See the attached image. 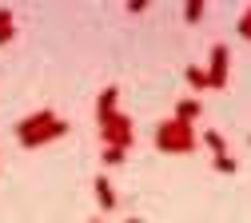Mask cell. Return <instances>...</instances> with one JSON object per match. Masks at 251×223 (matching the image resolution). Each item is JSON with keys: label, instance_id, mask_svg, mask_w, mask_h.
<instances>
[{"label": "cell", "instance_id": "cell-18", "mask_svg": "<svg viewBox=\"0 0 251 223\" xmlns=\"http://www.w3.org/2000/svg\"><path fill=\"white\" fill-rule=\"evenodd\" d=\"M128 223H144V219H136V215H132V219H128Z\"/></svg>", "mask_w": 251, "mask_h": 223}, {"label": "cell", "instance_id": "cell-19", "mask_svg": "<svg viewBox=\"0 0 251 223\" xmlns=\"http://www.w3.org/2000/svg\"><path fill=\"white\" fill-rule=\"evenodd\" d=\"M88 223H96V219H88Z\"/></svg>", "mask_w": 251, "mask_h": 223}, {"label": "cell", "instance_id": "cell-17", "mask_svg": "<svg viewBox=\"0 0 251 223\" xmlns=\"http://www.w3.org/2000/svg\"><path fill=\"white\" fill-rule=\"evenodd\" d=\"M144 8H148V0H132V4H128V12H132V16H140Z\"/></svg>", "mask_w": 251, "mask_h": 223}, {"label": "cell", "instance_id": "cell-7", "mask_svg": "<svg viewBox=\"0 0 251 223\" xmlns=\"http://www.w3.org/2000/svg\"><path fill=\"white\" fill-rule=\"evenodd\" d=\"M92 191H96V199H100V207H104V211H112V207H116V191H112L108 175H96V179H92Z\"/></svg>", "mask_w": 251, "mask_h": 223}, {"label": "cell", "instance_id": "cell-5", "mask_svg": "<svg viewBox=\"0 0 251 223\" xmlns=\"http://www.w3.org/2000/svg\"><path fill=\"white\" fill-rule=\"evenodd\" d=\"M56 120V112L52 108H40V112H32V116H24L20 124H16V140H28L32 132H40V127H48Z\"/></svg>", "mask_w": 251, "mask_h": 223}, {"label": "cell", "instance_id": "cell-12", "mask_svg": "<svg viewBox=\"0 0 251 223\" xmlns=\"http://www.w3.org/2000/svg\"><path fill=\"white\" fill-rule=\"evenodd\" d=\"M183 20L187 24H200L203 20V0H187V4H183Z\"/></svg>", "mask_w": 251, "mask_h": 223}, {"label": "cell", "instance_id": "cell-11", "mask_svg": "<svg viewBox=\"0 0 251 223\" xmlns=\"http://www.w3.org/2000/svg\"><path fill=\"white\" fill-rule=\"evenodd\" d=\"M211 168H215L219 175H235V172H239V164H235L231 155H215V159H211Z\"/></svg>", "mask_w": 251, "mask_h": 223}, {"label": "cell", "instance_id": "cell-10", "mask_svg": "<svg viewBox=\"0 0 251 223\" xmlns=\"http://www.w3.org/2000/svg\"><path fill=\"white\" fill-rule=\"evenodd\" d=\"M200 144H203V148H211V155H227V144H224V136H219V132H203V136H200Z\"/></svg>", "mask_w": 251, "mask_h": 223}, {"label": "cell", "instance_id": "cell-13", "mask_svg": "<svg viewBox=\"0 0 251 223\" xmlns=\"http://www.w3.org/2000/svg\"><path fill=\"white\" fill-rule=\"evenodd\" d=\"M100 159H104V168H120L124 159H128V151H120V148H104V155H100Z\"/></svg>", "mask_w": 251, "mask_h": 223}, {"label": "cell", "instance_id": "cell-16", "mask_svg": "<svg viewBox=\"0 0 251 223\" xmlns=\"http://www.w3.org/2000/svg\"><path fill=\"white\" fill-rule=\"evenodd\" d=\"M12 36H16V24H12V28H4V32H0V48H4V44H12Z\"/></svg>", "mask_w": 251, "mask_h": 223}, {"label": "cell", "instance_id": "cell-1", "mask_svg": "<svg viewBox=\"0 0 251 223\" xmlns=\"http://www.w3.org/2000/svg\"><path fill=\"white\" fill-rule=\"evenodd\" d=\"M155 148L168 151V155H187L200 148V136L192 132V124H179L176 116L172 120H160L155 124Z\"/></svg>", "mask_w": 251, "mask_h": 223}, {"label": "cell", "instance_id": "cell-20", "mask_svg": "<svg viewBox=\"0 0 251 223\" xmlns=\"http://www.w3.org/2000/svg\"><path fill=\"white\" fill-rule=\"evenodd\" d=\"M247 144H251V140H247Z\"/></svg>", "mask_w": 251, "mask_h": 223}, {"label": "cell", "instance_id": "cell-3", "mask_svg": "<svg viewBox=\"0 0 251 223\" xmlns=\"http://www.w3.org/2000/svg\"><path fill=\"white\" fill-rule=\"evenodd\" d=\"M227 64H231V56H227V44H211V60H207V88H224L227 84Z\"/></svg>", "mask_w": 251, "mask_h": 223}, {"label": "cell", "instance_id": "cell-15", "mask_svg": "<svg viewBox=\"0 0 251 223\" xmlns=\"http://www.w3.org/2000/svg\"><path fill=\"white\" fill-rule=\"evenodd\" d=\"M12 28V8H0V32Z\"/></svg>", "mask_w": 251, "mask_h": 223}, {"label": "cell", "instance_id": "cell-9", "mask_svg": "<svg viewBox=\"0 0 251 223\" xmlns=\"http://www.w3.org/2000/svg\"><path fill=\"white\" fill-rule=\"evenodd\" d=\"M183 80L192 84V92H203V88H207V72H203V68H196V64H187V72H183Z\"/></svg>", "mask_w": 251, "mask_h": 223}, {"label": "cell", "instance_id": "cell-4", "mask_svg": "<svg viewBox=\"0 0 251 223\" xmlns=\"http://www.w3.org/2000/svg\"><path fill=\"white\" fill-rule=\"evenodd\" d=\"M60 136H68V120H52L48 127H40V132H32L28 140H20L28 151L32 148H44V144H52V140H60Z\"/></svg>", "mask_w": 251, "mask_h": 223}, {"label": "cell", "instance_id": "cell-14", "mask_svg": "<svg viewBox=\"0 0 251 223\" xmlns=\"http://www.w3.org/2000/svg\"><path fill=\"white\" fill-rule=\"evenodd\" d=\"M235 32H239L243 40H251V8H247V12L239 16V24H235Z\"/></svg>", "mask_w": 251, "mask_h": 223}, {"label": "cell", "instance_id": "cell-6", "mask_svg": "<svg viewBox=\"0 0 251 223\" xmlns=\"http://www.w3.org/2000/svg\"><path fill=\"white\" fill-rule=\"evenodd\" d=\"M116 100H120V88H116V84L100 92V100H96V124H108V120L116 116Z\"/></svg>", "mask_w": 251, "mask_h": 223}, {"label": "cell", "instance_id": "cell-2", "mask_svg": "<svg viewBox=\"0 0 251 223\" xmlns=\"http://www.w3.org/2000/svg\"><path fill=\"white\" fill-rule=\"evenodd\" d=\"M100 140H104L108 148L128 151V148L136 144V132H132V120H128V112H116L108 124H100Z\"/></svg>", "mask_w": 251, "mask_h": 223}, {"label": "cell", "instance_id": "cell-8", "mask_svg": "<svg viewBox=\"0 0 251 223\" xmlns=\"http://www.w3.org/2000/svg\"><path fill=\"white\" fill-rule=\"evenodd\" d=\"M200 112H203V104L196 100V96H187V100H179V104H176V120H179V124H192Z\"/></svg>", "mask_w": 251, "mask_h": 223}]
</instances>
